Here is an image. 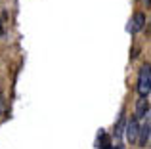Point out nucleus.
Here are the masks:
<instances>
[{"label":"nucleus","mask_w":151,"mask_h":149,"mask_svg":"<svg viewBox=\"0 0 151 149\" xmlns=\"http://www.w3.org/2000/svg\"><path fill=\"white\" fill-rule=\"evenodd\" d=\"M149 90H151V69H149V63H145L140 69V74H138V94L142 97H147Z\"/></svg>","instance_id":"nucleus-1"},{"label":"nucleus","mask_w":151,"mask_h":149,"mask_svg":"<svg viewBox=\"0 0 151 149\" xmlns=\"http://www.w3.org/2000/svg\"><path fill=\"white\" fill-rule=\"evenodd\" d=\"M136 143L140 147H145L149 143V117H145L144 124H140V128H138V140Z\"/></svg>","instance_id":"nucleus-2"},{"label":"nucleus","mask_w":151,"mask_h":149,"mask_svg":"<svg viewBox=\"0 0 151 149\" xmlns=\"http://www.w3.org/2000/svg\"><path fill=\"white\" fill-rule=\"evenodd\" d=\"M138 128H140V122H138L136 117H132V119L126 122V140H128L130 143H136V140H138Z\"/></svg>","instance_id":"nucleus-3"},{"label":"nucleus","mask_w":151,"mask_h":149,"mask_svg":"<svg viewBox=\"0 0 151 149\" xmlns=\"http://www.w3.org/2000/svg\"><path fill=\"white\" fill-rule=\"evenodd\" d=\"M144 27H145V15L144 14H136L132 17V21H130V25H128V31L132 34H136V33H140Z\"/></svg>","instance_id":"nucleus-4"},{"label":"nucleus","mask_w":151,"mask_h":149,"mask_svg":"<svg viewBox=\"0 0 151 149\" xmlns=\"http://www.w3.org/2000/svg\"><path fill=\"white\" fill-rule=\"evenodd\" d=\"M149 115V103H147V97H142L138 100L136 105V119H144V117Z\"/></svg>","instance_id":"nucleus-5"},{"label":"nucleus","mask_w":151,"mask_h":149,"mask_svg":"<svg viewBox=\"0 0 151 149\" xmlns=\"http://www.w3.org/2000/svg\"><path fill=\"white\" fill-rule=\"evenodd\" d=\"M122 126H124V117H121V120H119V124H117V130H115V136H121L122 134Z\"/></svg>","instance_id":"nucleus-6"},{"label":"nucleus","mask_w":151,"mask_h":149,"mask_svg":"<svg viewBox=\"0 0 151 149\" xmlns=\"http://www.w3.org/2000/svg\"><path fill=\"white\" fill-rule=\"evenodd\" d=\"M0 113H4V96L0 94Z\"/></svg>","instance_id":"nucleus-7"},{"label":"nucleus","mask_w":151,"mask_h":149,"mask_svg":"<svg viewBox=\"0 0 151 149\" xmlns=\"http://www.w3.org/2000/svg\"><path fill=\"white\" fill-rule=\"evenodd\" d=\"M111 149H122L121 145H115V147H111Z\"/></svg>","instance_id":"nucleus-8"}]
</instances>
